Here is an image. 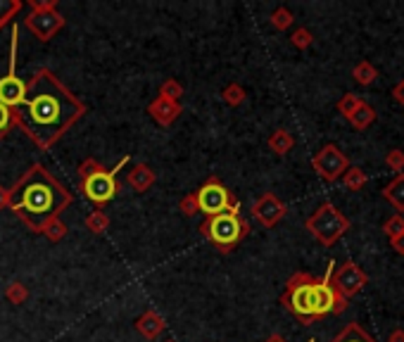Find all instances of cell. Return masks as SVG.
I'll list each match as a JSON object with an SVG mask.
<instances>
[{
  "label": "cell",
  "instance_id": "cell-35",
  "mask_svg": "<svg viewBox=\"0 0 404 342\" xmlns=\"http://www.w3.org/2000/svg\"><path fill=\"white\" fill-rule=\"evenodd\" d=\"M392 100H395L397 105H404V79L397 81L395 88H392Z\"/></svg>",
  "mask_w": 404,
  "mask_h": 342
},
{
  "label": "cell",
  "instance_id": "cell-33",
  "mask_svg": "<svg viewBox=\"0 0 404 342\" xmlns=\"http://www.w3.org/2000/svg\"><path fill=\"white\" fill-rule=\"evenodd\" d=\"M43 233H45V235H50V238H53V240H57V238H62V235L67 233V226L55 219V221H50L48 226H45Z\"/></svg>",
  "mask_w": 404,
  "mask_h": 342
},
{
  "label": "cell",
  "instance_id": "cell-9",
  "mask_svg": "<svg viewBox=\"0 0 404 342\" xmlns=\"http://www.w3.org/2000/svg\"><path fill=\"white\" fill-rule=\"evenodd\" d=\"M311 166H314V171L319 173L323 181L336 183L338 178H343V173L350 169V160L338 145L328 143L311 157Z\"/></svg>",
  "mask_w": 404,
  "mask_h": 342
},
{
  "label": "cell",
  "instance_id": "cell-16",
  "mask_svg": "<svg viewBox=\"0 0 404 342\" xmlns=\"http://www.w3.org/2000/svg\"><path fill=\"white\" fill-rule=\"evenodd\" d=\"M136 328L141 330L148 340H155L162 330H164V318H162L157 311H146V314L136 321Z\"/></svg>",
  "mask_w": 404,
  "mask_h": 342
},
{
  "label": "cell",
  "instance_id": "cell-27",
  "mask_svg": "<svg viewBox=\"0 0 404 342\" xmlns=\"http://www.w3.org/2000/svg\"><path fill=\"white\" fill-rule=\"evenodd\" d=\"M160 95L162 98H169V100H178V98L183 95V88H181V84H176L174 79H169V81H164V84H162Z\"/></svg>",
  "mask_w": 404,
  "mask_h": 342
},
{
  "label": "cell",
  "instance_id": "cell-17",
  "mask_svg": "<svg viewBox=\"0 0 404 342\" xmlns=\"http://www.w3.org/2000/svg\"><path fill=\"white\" fill-rule=\"evenodd\" d=\"M331 342H376V338H371V335H368L366 330L359 326V323L352 321L343 330H340V333Z\"/></svg>",
  "mask_w": 404,
  "mask_h": 342
},
{
  "label": "cell",
  "instance_id": "cell-39",
  "mask_svg": "<svg viewBox=\"0 0 404 342\" xmlns=\"http://www.w3.org/2000/svg\"><path fill=\"white\" fill-rule=\"evenodd\" d=\"M267 342H286V340H283V338H279V335H274V338H269Z\"/></svg>",
  "mask_w": 404,
  "mask_h": 342
},
{
  "label": "cell",
  "instance_id": "cell-2",
  "mask_svg": "<svg viewBox=\"0 0 404 342\" xmlns=\"http://www.w3.org/2000/svg\"><path fill=\"white\" fill-rule=\"evenodd\" d=\"M72 195L65 185H60L40 164L31 166L24 178L10 190V210L24 221L31 231H40L55 221L57 214L67 210Z\"/></svg>",
  "mask_w": 404,
  "mask_h": 342
},
{
  "label": "cell",
  "instance_id": "cell-13",
  "mask_svg": "<svg viewBox=\"0 0 404 342\" xmlns=\"http://www.w3.org/2000/svg\"><path fill=\"white\" fill-rule=\"evenodd\" d=\"M150 114H153L155 121H160L162 126H169L178 114H181V105L178 100H169V98H157V100L150 105Z\"/></svg>",
  "mask_w": 404,
  "mask_h": 342
},
{
  "label": "cell",
  "instance_id": "cell-7",
  "mask_svg": "<svg viewBox=\"0 0 404 342\" xmlns=\"http://www.w3.org/2000/svg\"><path fill=\"white\" fill-rule=\"evenodd\" d=\"M195 202H198V212H205L207 217H217V214H224V212L240 210L238 200H235L217 178H212V181H207L202 185L198 193H195Z\"/></svg>",
  "mask_w": 404,
  "mask_h": 342
},
{
  "label": "cell",
  "instance_id": "cell-10",
  "mask_svg": "<svg viewBox=\"0 0 404 342\" xmlns=\"http://www.w3.org/2000/svg\"><path fill=\"white\" fill-rule=\"evenodd\" d=\"M366 281H368L366 274H364L362 266L355 264V262L340 264L338 269L333 271V276H331L333 288H336L345 300H350V297H355V295H359L362 288L366 286Z\"/></svg>",
  "mask_w": 404,
  "mask_h": 342
},
{
  "label": "cell",
  "instance_id": "cell-24",
  "mask_svg": "<svg viewBox=\"0 0 404 342\" xmlns=\"http://www.w3.org/2000/svg\"><path fill=\"white\" fill-rule=\"evenodd\" d=\"M383 233L390 238H400V235H404V217L402 214H395V217H390L388 221L383 224Z\"/></svg>",
  "mask_w": 404,
  "mask_h": 342
},
{
  "label": "cell",
  "instance_id": "cell-22",
  "mask_svg": "<svg viewBox=\"0 0 404 342\" xmlns=\"http://www.w3.org/2000/svg\"><path fill=\"white\" fill-rule=\"evenodd\" d=\"M362 102H364V100H362L359 95H355V93H345V95L338 100V112L343 114L345 119H350L352 114H355V109L359 107Z\"/></svg>",
  "mask_w": 404,
  "mask_h": 342
},
{
  "label": "cell",
  "instance_id": "cell-40",
  "mask_svg": "<svg viewBox=\"0 0 404 342\" xmlns=\"http://www.w3.org/2000/svg\"><path fill=\"white\" fill-rule=\"evenodd\" d=\"M166 342H174V340H166Z\"/></svg>",
  "mask_w": 404,
  "mask_h": 342
},
{
  "label": "cell",
  "instance_id": "cell-32",
  "mask_svg": "<svg viewBox=\"0 0 404 342\" xmlns=\"http://www.w3.org/2000/svg\"><path fill=\"white\" fill-rule=\"evenodd\" d=\"M26 288L22 286V283H13V286L8 288V300L10 302H15V304H22L26 300Z\"/></svg>",
  "mask_w": 404,
  "mask_h": 342
},
{
  "label": "cell",
  "instance_id": "cell-20",
  "mask_svg": "<svg viewBox=\"0 0 404 342\" xmlns=\"http://www.w3.org/2000/svg\"><path fill=\"white\" fill-rule=\"evenodd\" d=\"M269 148L274 150L276 155H288V150L293 148V136L286 129H279L271 133L269 138Z\"/></svg>",
  "mask_w": 404,
  "mask_h": 342
},
{
  "label": "cell",
  "instance_id": "cell-4",
  "mask_svg": "<svg viewBox=\"0 0 404 342\" xmlns=\"http://www.w3.org/2000/svg\"><path fill=\"white\" fill-rule=\"evenodd\" d=\"M129 164V157H124L119 162L114 169H102L98 162L88 160L81 164L79 169V178H81V188H84L86 198L95 205H105L117 195L119 190V183H117V173Z\"/></svg>",
  "mask_w": 404,
  "mask_h": 342
},
{
  "label": "cell",
  "instance_id": "cell-6",
  "mask_svg": "<svg viewBox=\"0 0 404 342\" xmlns=\"http://www.w3.org/2000/svg\"><path fill=\"white\" fill-rule=\"evenodd\" d=\"M200 231L210 238L217 247L228 252L247 235L250 226L238 217V212H224V214H217V217H207V221L200 226Z\"/></svg>",
  "mask_w": 404,
  "mask_h": 342
},
{
  "label": "cell",
  "instance_id": "cell-36",
  "mask_svg": "<svg viewBox=\"0 0 404 342\" xmlns=\"http://www.w3.org/2000/svg\"><path fill=\"white\" fill-rule=\"evenodd\" d=\"M390 247H392V250H395L397 254H404V235L392 238V240H390Z\"/></svg>",
  "mask_w": 404,
  "mask_h": 342
},
{
  "label": "cell",
  "instance_id": "cell-5",
  "mask_svg": "<svg viewBox=\"0 0 404 342\" xmlns=\"http://www.w3.org/2000/svg\"><path fill=\"white\" fill-rule=\"evenodd\" d=\"M304 228H307L321 245L331 247L348 233L350 221L333 202H323V205L316 207V212L311 214L307 221H304Z\"/></svg>",
  "mask_w": 404,
  "mask_h": 342
},
{
  "label": "cell",
  "instance_id": "cell-23",
  "mask_svg": "<svg viewBox=\"0 0 404 342\" xmlns=\"http://www.w3.org/2000/svg\"><path fill=\"white\" fill-rule=\"evenodd\" d=\"M20 10H22L20 0H0V29L8 24V20H13Z\"/></svg>",
  "mask_w": 404,
  "mask_h": 342
},
{
  "label": "cell",
  "instance_id": "cell-38",
  "mask_svg": "<svg viewBox=\"0 0 404 342\" xmlns=\"http://www.w3.org/2000/svg\"><path fill=\"white\" fill-rule=\"evenodd\" d=\"M3 207H10V190L0 188V210H3Z\"/></svg>",
  "mask_w": 404,
  "mask_h": 342
},
{
  "label": "cell",
  "instance_id": "cell-37",
  "mask_svg": "<svg viewBox=\"0 0 404 342\" xmlns=\"http://www.w3.org/2000/svg\"><path fill=\"white\" fill-rule=\"evenodd\" d=\"M388 342H404V328H395L388 335Z\"/></svg>",
  "mask_w": 404,
  "mask_h": 342
},
{
  "label": "cell",
  "instance_id": "cell-12",
  "mask_svg": "<svg viewBox=\"0 0 404 342\" xmlns=\"http://www.w3.org/2000/svg\"><path fill=\"white\" fill-rule=\"evenodd\" d=\"M252 214H255V219L259 224L271 228V226H276L283 217H286V205H283L274 193H264L262 198L255 202V207H252Z\"/></svg>",
  "mask_w": 404,
  "mask_h": 342
},
{
  "label": "cell",
  "instance_id": "cell-19",
  "mask_svg": "<svg viewBox=\"0 0 404 342\" xmlns=\"http://www.w3.org/2000/svg\"><path fill=\"white\" fill-rule=\"evenodd\" d=\"M352 77H355L357 84H362V86H371L373 81L378 79V69L373 67L371 62L362 60V62H357V65L352 67Z\"/></svg>",
  "mask_w": 404,
  "mask_h": 342
},
{
  "label": "cell",
  "instance_id": "cell-26",
  "mask_svg": "<svg viewBox=\"0 0 404 342\" xmlns=\"http://www.w3.org/2000/svg\"><path fill=\"white\" fill-rule=\"evenodd\" d=\"M271 24H274L276 29H288L293 24V13L288 8L274 10V15H271Z\"/></svg>",
  "mask_w": 404,
  "mask_h": 342
},
{
  "label": "cell",
  "instance_id": "cell-25",
  "mask_svg": "<svg viewBox=\"0 0 404 342\" xmlns=\"http://www.w3.org/2000/svg\"><path fill=\"white\" fill-rule=\"evenodd\" d=\"M86 226H88L93 233H102V231L109 226V219L105 217V212L95 210L93 214H88V219H86Z\"/></svg>",
  "mask_w": 404,
  "mask_h": 342
},
{
  "label": "cell",
  "instance_id": "cell-28",
  "mask_svg": "<svg viewBox=\"0 0 404 342\" xmlns=\"http://www.w3.org/2000/svg\"><path fill=\"white\" fill-rule=\"evenodd\" d=\"M224 100H226L228 105H240V102L245 100V91H242L238 84H231L228 88L224 91Z\"/></svg>",
  "mask_w": 404,
  "mask_h": 342
},
{
  "label": "cell",
  "instance_id": "cell-15",
  "mask_svg": "<svg viewBox=\"0 0 404 342\" xmlns=\"http://www.w3.org/2000/svg\"><path fill=\"white\" fill-rule=\"evenodd\" d=\"M126 181H129L131 188L138 190V193H146V190L150 188V185L155 183V171L150 169L148 164H136L134 169L129 171V176H126Z\"/></svg>",
  "mask_w": 404,
  "mask_h": 342
},
{
  "label": "cell",
  "instance_id": "cell-29",
  "mask_svg": "<svg viewBox=\"0 0 404 342\" xmlns=\"http://www.w3.org/2000/svg\"><path fill=\"white\" fill-rule=\"evenodd\" d=\"M13 121H15V109L5 107L3 102H0V138L8 133V129L13 126Z\"/></svg>",
  "mask_w": 404,
  "mask_h": 342
},
{
  "label": "cell",
  "instance_id": "cell-3",
  "mask_svg": "<svg viewBox=\"0 0 404 342\" xmlns=\"http://www.w3.org/2000/svg\"><path fill=\"white\" fill-rule=\"evenodd\" d=\"M316 283L319 278H314L311 274H304L300 271L286 283V290L281 295V304L290 311L297 321H302L304 326L314 323V306H316Z\"/></svg>",
  "mask_w": 404,
  "mask_h": 342
},
{
  "label": "cell",
  "instance_id": "cell-30",
  "mask_svg": "<svg viewBox=\"0 0 404 342\" xmlns=\"http://www.w3.org/2000/svg\"><path fill=\"white\" fill-rule=\"evenodd\" d=\"M290 40H293V45L300 48V50L309 48V45H311V31H309V29H297V31L290 36Z\"/></svg>",
  "mask_w": 404,
  "mask_h": 342
},
{
  "label": "cell",
  "instance_id": "cell-18",
  "mask_svg": "<svg viewBox=\"0 0 404 342\" xmlns=\"http://www.w3.org/2000/svg\"><path fill=\"white\" fill-rule=\"evenodd\" d=\"M352 126H355L357 131H364V129H368V126L376 121V109H373L371 105H366V102H362L359 107L355 109V114L348 119Z\"/></svg>",
  "mask_w": 404,
  "mask_h": 342
},
{
  "label": "cell",
  "instance_id": "cell-1",
  "mask_svg": "<svg viewBox=\"0 0 404 342\" xmlns=\"http://www.w3.org/2000/svg\"><path fill=\"white\" fill-rule=\"evenodd\" d=\"M84 114V105L48 69L26 84V95L15 109V121L40 148H50Z\"/></svg>",
  "mask_w": 404,
  "mask_h": 342
},
{
  "label": "cell",
  "instance_id": "cell-21",
  "mask_svg": "<svg viewBox=\"0 0 404 342\" xmlns=\"http://www.w3.org/2000/svg\"><path fill=\"white\" fill-rule=\"evenodd\" d=\"M343 185L352 193H357V190H362L364 185H366V173L359 166H350L348 171L343 173Z\"/></svg>",
  "mask_w": 404,
  "mask_h": 342
},
{
  "label": "cell",
  "instance_id": "cell-14",
  "mask_svg": "<svg viewBox=\"0 0 404 342\" xmlns=\"http://www.w3.org/2000/svg\"><path fill=\"white\" fill-rule=\"evenodd\" d=\"M383 200L390 202L392 210L404 212V173H397L392 181L383 188Z\"/></svg>",
  "mask_w": 404,
  "mask_h": 342
},
{
  "label": "cell",
  "instance_id": "cell-11",
  "mask_svg": "<svg viewBox=\"0 0 404 342\" xmlns=\"http://www.w3.org/2000/svg\"><path fill=\"white\" fill-rule=\"evenodd\" d=\"M26 26L31 29L40 40H50L62 26H65V17L57 15L53 8H33V13L29 15V20H26Z\"/></svg>",
  "mask_w": 404,
  "mask_h": 342
},
{
  "label": "cell",
  "instance_id": "cell-31",
  "mask_svg": "<svg viewBox=\"0 0 404 342\" xmlns=\"http://www.w3.org/2000/svg\"><path fill=\"white\" fill-rule=\"evenodd\" d=\"M385 164L390 166L392 171H400L404 169V153L402 150H390L388 155H385Z\"/></svg>",
  "mask_w": 404,
  "mask_h": 342
},
{
  "label": "cell",
  "instance_id": "cell-8",
  "mask_svg": "<svg viewBox=\"0 0 404 342\" xmlns=\"http://www.w3.org/2000/svg\"><path fill=\"white\" fill-rule=\"evenodd\" d=\"M20 26H13V43H10V67L0 79V102L10 109H17L26 95V84L17 77V43H20Z\"/></svg>",
  "mask_w": 404,
  "mask_h": 342
},
{
  "label": "cell",
  "instance_id": "cell-41",
  "mask_svg": "<svg viewBox=\"0 0 404 342\" xmlns=\"http://www.w3.org/2000/svg\"><path fill=\"white\" fill-rule=\"evenodd\" d=\"M307 342H314V340H307Z\"/></svg>",
  "mask_w": 404,
  "mask_h": 342
},
{
  "label": "cell",
  "instance_id": "cell-34",
  "mask_svg": "<svg viewBox=\"0 0 404 342\" xmlns=\"http://www.w3.org/2000/svg\"><path fill=\"white\" fill-rule=\"evenodd\" d=\"M181 210H183V214H186V217H193V214L198 212V202H195V195H193V193L183 198V202H181Z\"/></svg>",
  "mask_w": 404,
  "mask_h": 342
}]
</instances>
